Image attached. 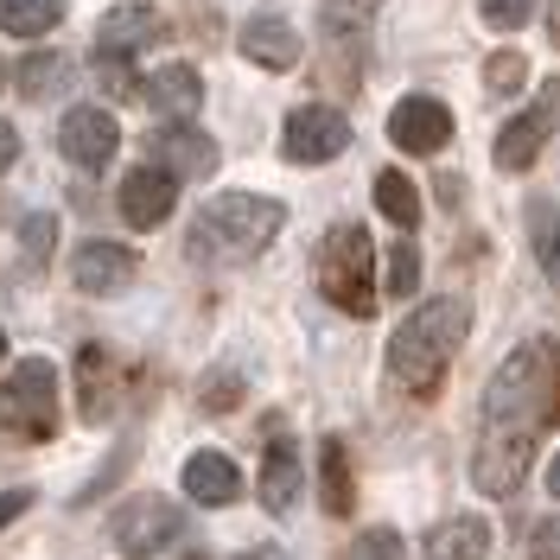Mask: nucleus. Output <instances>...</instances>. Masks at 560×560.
Instances as JSON below:
<instances>
[{
    "instance_id": "f257e3e1",
    "label": "nucleus",
    "mask_w": 560,
    "mask_h": 560,
    "mask_svg": "<svg viewBox=\"0 0 560 560\" xmlns=\"http://www.w3.org/2000/svg\"><path fill=\"white\" fill-rule=\"evenodd\" d=\"M548 427H560V338H535V345L510 350V363L490 376L471 485L485 497H510L528 478Z\"/></svg>"
},
{
    "instance_id": "f03ea898",
    "label": "nucleus",
    "mask_w": 560,
    "mask_h": 560,
    "mask_svg": "<svg viewBox=\"0 0 560 560\" xmlns=\"http://www.w3.org/2000/svg\"><path fill=\"white\" fill-rule=\"evenodd\" d=\"M465 331H471V306L465 300H427L420 313H408L401 331H395V345H388L395 388H408L415 401H433L440 383H446V370H453L458 345H465Z\"/></svg>"
},
{
    "instance_id": "7ed1b4c3",
    "label": "nucleus",
    "mask_w": 560,
    "mask_h": 560,
    "mask_svg": "<svg viewBox=\"0 0 560 560\" xmlns=\"http://www.w3.org/2000/svg\"><path fill=\"white\" fill-rule=\"evenodd\" d=\"M287 210L275 198H255V191H223L217 205H205V217L191 223V255L205 261H248L280 236Z\"/></svg>"
},
{
    "instance_id": "20e7f679",
    "label": "nucleus",
    "mask_w": 560,
    "mask_h": 560,
    "mask_svg": "<svg viewBox=\"0 0 560 560\" xmlns=\"http://www.w3.org/2000/svg\"><path fill=\"white\" fill-rule=\"evenodd\" d=\"M318 293L350 318L376 313V255L363 223H331L318 243Z\"/></svg>"
},
{
    "instance_id": "39448f33",
    "label": "nucleus",
    "mask_w": 560,
    "mask_h": 560,
    "mask_svg": "<svg viewBox=\"0 0 560 560\" xmlns=\"http://www.w3.org/2000/svg\"><path fill=\"white\" fill-rule=\"evenodd\" d=\"M0 427L13 440H51L58 433V370L45 357H26L0 383Z\"/></svg>"
},
{
    "instance_id": "423d86ee",
    "label": "nucleus",
    "mask_w": 560,
    "mask_h": 560,
    "mask_svg": "<svg viewBox=\"0 0 560 560\" xmlns=\"http://www.w3.org/2000/svg\"><path fill=\"white\" fill-rule=\"evenodd\" d=\"M140 370L128 357H115L108 345H83L77 350V401H83V420H115L121 401L135 395Z\"/></svg>"
},
{
    "instance_id": "0eeeda50",
    "label": "nucleus",
    "mask_w": 560,
    "mask_h": 560,
    "mask_svg": "<svg viewBox=\"0 0 560 560\" xmlns=\"http://www.w3.org/2000/svg\"><path fill=\"white\" fill-rule=\"evenodd\" d=\"M178 535H185V516H178L173 497H135V503H121V516H115V548L128 560L160 555V548H173Z\"/></svg>"
},
{
    "instance_id": "6e6552de",
    "label": "nucleus",
    "mask_w": 560,
    "mask_h": 560,
    "mask_svg": "<svg viewBox=\"0 0 560 560\" xmlns=\"http://www.w3.org/2000/svg\"><path fill=\"white\" fill-rule=\"evenodd\" d=\"M345 147H350V121L325 103L293 108L287 128H280V153H287L293 166H325V160H338Z\"/></svg>"
},
{
    "instance_id": "1a4fd4ad",
    "label": "nucleus",
    "mask_w": 560,
    "mask_h": 560,
    "mask_svg": "<svg viewBox=\"0 0 560 560\" xmlns=\"http://www.w3.org/2000/svg\"><path fill=\"white\" fill-rule=\"evenodd\" d=\"M555 121H560V83H548V90H541L516 121H503V128H497V166H503V173H528V166L541 160L548 135H555Z\"/></svg>"
},
{
    "instance_id": "9d476101",
    "label": "nucleus",
    "mask_w": 560,
    "mask_h": 560,
    "mask_svg": "<svg viewBox=\"0 0 560 560\" xmlns=\"http://www.w3.org/2000/svg\"><path fill=\"white\" fill-rule=\"evenodd\" d=\"M58 147H65L70 166H83V173H103L108 160H115V147H121V128H115V115L108 108H70L65 128H58Z\"/></svg>"
},
{
    "instance_id": "9b49d317",
    "label": "nucleus",
    "mask_w": 560,
    "mask_h": 560,
    "mask_svg": "<svg viewBox=\"0 0 560 560\" xmlns=\"http://www.w3.org/2000/svg\"><path fill=\"white\" fill-rule=\"evenodd\" d=\"M388 140L401 153H440L453 140V108L433 103V96H408V103H395V115H388Z\"/></svg>"
},
{
    "instance_id": "f8f14e48",
    "label": "nucleus",
    "mask_w": 560,
    "mask_h": 560,
    "mask_svg": "<svg viewBox=\"0 0 560 560\" xmlns=\"http://www.w3.org/2000/svg\"><path fill=\"white\" fill-rule=\"evenodd\" d=\"M178 205V178L166 166H135V173L121 178V217L135 223V230H160Z\"/></svg>"
},
{
    "instance_id": "ddd939ff",
    "label": "nucleus",
    "mask_w": 560,
    "mask_h": 560,
    "mask_svg": "<svg viewBox=\"0 0 560 560\" xmlns=\"http://www.w3.org/2000/svg\"><path fill=\"white\" fill-rule=\"evenodd\" d=\"M166 33H173V26H166V13H160V7L128 0V7H108V13H103V26H96L103 45H96V51H128V58H135V51H147V45H160Z\"/></svg>"
},
{
    "instance_id": "4468645a",
    "label": "nucleus",
    "mask_w": 560,
    "mask_h": 560,
    "mask_svg": "<svg viewBox=\"0 0 560 560\" xmlns=\"http://www.w3.org/2000/svg\"><path fill=\"white\" fill-rule=\"evenodd\" d=\"M70 275H77L83 293H121L140 275V255L128 243H83L77 261H70Z\"/></svg>"
},
{
    "instance_id": "2eb2a0df",
    "label": "nucleus",
    "mask_w": 560,
    "mask_h": 560,
    "mask_svg": "<svg viewBox=\"0 0 560 560\" xmlns=\"http://www.w3.org/2000/svg\"><path fill=\"white\" fill-rule=\"evenodd\" d=\"M243 58H255L261 70H293L300 65V38H293V20L261 7L243 20Z\"/></svg>"
},
{
    "instance_id": "dca6fc26",
    "label": "nucleus",
    "mask_w": 560,
    "mask_h": 560,
    "mask_svg": "<svg viewBox=\"0 0 560 560\" xmlns=\"http://www.w3.org/2000/svg\"><path fill=\"white\" fill-rule=\"evenodd\" d=\"M153 160H160L173 178H210L217 173V140L198 135L191 121H173V128L153 135Z\"/></svg>"
},
{
    "instance_id": "f3484780",
    "label": "nucleus",
    "mask_w": 560,
    "mask_h": 560,
    "mask_svg": "<svg viewBox=\"0 0 560 560\" xmlns=\"http://www.w3.org/2000/svg\"><path fill=\"white\" fill-rule=\"evenodd\" d=\"M185 497H191V503H210V510H217V503H236V497H243V471L223 453H191L185 458Z\"/></svg>"
},
{
    "instance_id": "a211bd4d",
    "label": "nucleus",
    "mask_w": 560,
    "mask_h": 560,
    "mask_svg": "<svg viewBox=\"0 0 560 560\" xmlns=\"http://www.w3.org/2000/svg\"><path fill=\"white\" fill-rule=\"evenodd\" d=\"M147 103L160 108V115H173V121H191L198 103H205V83H198L191 65H166V70L147 77Z\"/></svg>"
},
{
    "instance_id": "6ab92c4d",
    "label": "nucleus",
    "mask_w": 560,
    "mask_h": 560,
    "mask_svg": "<svg viewBox=\"0 0 560 560\" xmlns=\"http://www.w3.org/2000/svg\"><path fill=\"white\" fill-rule=\"evenodd\" d=\"M490 555V523L485 516H446L427 535V560H485Z\"/></svg>"
},
{
    "instance_id": "aec40b11",
    "label": "nucleus",
    "mask_w": 560,
    "mask_h": 560,
    "mask_svg": "<svg viewBox=\"0 0 560 560\" xmlns=\"http://www.w3.org/2000/svg\"><path fill=\"white\" fill-rule=\"evenodd\" d=\"M293 497H300V453H293V440H268V458H261V503L287 516L293 510Z\"/></svg>"
},
{
    "instance_id": "412c9836",
    "label": "nucleus",
    "mask_w": 560,
    "mask_h": 560,
    "mask_svg": "<svg viewBox=\"0 0 560 560\" xmlns=\"http://www.w3.org/2000/svg\"><path fill=\"white\" fill-rule=\"evenodd\" d=\"M350 458H345V440H325L318 446V503L325 516H350Z\"/></svg>"
},
{
    "instance_id": "4be33fe9",
    "label": "nucleus",
    "mask_w": 560,
    "mask_h": 560,
    "mask_svg": "<svg viewBox=\"0 0 560 560\" xmlns=\"http://www.w3.org/2000/svg\"><path fill=\"white\" fill-rule=\"evenodd\" d=\"M65 20V0H0V33L7 38H45Z\"/></svg>"
},
{
    "instance_id": "5701e85b",
    "label": "nucleus",
    "mask_w": 560,
    "mask_h": 560,
    "mask_svg": "<svg viewBox=\"0 0 560 560\" xmlns=\"http://www.w3.org/2000/svg\"><path fill=\"white\" fill-rule=\"evenodd\" d=\"M70 58L65 51H38V58H26V65H20V96H33V103H45V96H58V90H65L70 83Z\"/></svg>"
},
{
    "instance_id": "b1692460",
    "label": "nucleus",
    "mask_w": 560,
    "mask_h": 560,
    "mask_svg": "<svg viewBox=\"0 0 560 560\" xmlns=\"http://www.w3.org/2000/svg\"><path fill=\"white\" fill-rule=\"evenodd\" d=\"M376 210H383L395 230H415V223H420V191H415V178L376 173Z\"/></svg>"
},
{
    "instance_id": "393cba45",
    "label": "nucleus",
    "mask_w": 560,
    "mask_h": 560,
    "mask_svg": "<svg viewBox=\"0 0 560 560\" xmlns=\"http://www.w3.org/2000/svg\"><path fill=\"white\" fill-rule=\"evenodd\" d=\"M90 77L103 83L115 103H135V96H147V83H140V70L128 65V51H96V58H90Z\"/></svg>"
},
{
    "instance_id": "a878e982",
    "label": "nucleus",
    "mask_w": 560,
    "mask_h": 560,
    "mask_svg": "<svg viewBox=\"0 0 560 560\" xmlns=\"http://www.w3.org/2000/svg\"><path fill=\"white\" fill-rule=\"evenodd\" d=\"M528 230H535V255H541L548 280H560V217L548 205H528Z\"/></svg>"
},
{
    "instance_id": "bb28decb",
    "label": "nucleus",
    "mask_w": 560,
    "mask_h": 560,
    "mask_svg": "<svg viewBox=\"0 0 560 560\" xmlns=\"http://www.w3.org/2000/svg\"><path fill=\"white\" fill-rule=\"evenodd\" d=\"M376 7H383V0H325V33L331 38L363 33V26L376 20Z\"/></svg>"
},
{
    "instance_id": "cd10ccee",
    "label": "nucleus",
    "mask_w": 560,
    "mask_h": 560,
    "mask_svg": "<svg viewBox=\"0 0 560 560\" xmlns=\"http://www.w3.org/2000/svg\"><path fill=\"white\" fill-rule=\"evenodd\" d=\"M523 77H528V65L516 58V51H497V58L485 65V90H490V96H516V90H523Z\"/></svg>"
},
{
    "instance_id": "c85d7f7f",
    "label": "nucleus",
    "mask_w": 560,
    "mask_h": 560,
    "mask_svg": "<svg viewBox=\"0 0 560 560\" xmlns=\"http://www.w3.org/2000/svg\"><path fill=\"white\" fill-rule=\"evenodd\" d=\"M415 287H420V255H415V243H395L388 248V293L408 300Z\"/></svg>"
},
{
    "instance_id": "c756f323",
    "label": "nucleus",
    "mask_w": 560,
    "mask_h": 560,
    "mask_svg": "<svg viewBox=\"0 0 560 560\" xmlns=\"http://www.w3.org/2000/svg\"><path fill=\"white\" fill-rule=\"evenodd\" d=\"M345 560H401V535L395 528H363Z\"/></svg>"
},
{
    "instance_id": "7c9ffc66",
    "label": "nucleus",
    "mask_w": 560,
    "mask_h": 560,
    "mask_svg": "<svg viewBox=\"0 0 560 560\" xmlns=\"http://www.w3.org/2000/svg\"><path fill=\"white\" fill-rule=\"evenodd\" d=\"M478 13H485V26H497V33H516V26H528L535 0H478Z\"/></svg>"
},
{
    "instance_id": "2f4dec72",
    "label": "nucleus",
    "mask_w": 560,
    "mask_h": 560,
    "mask_svg": "<svg viewBox=\"0 0 560 560\" xmlns=\"http://www.w3.org/2000/svg\"><path fill=\"white\" fill-rule=\"evenodd\" d=\"M51 236H58V223H51V217H26V223H20V243H26V255H33V261H45V255H51Z\"/></svg>"
},
{
    "instance_id": "473e14b6",
    "label": "nucleus",
    "mask_w": 560,
    "mask_h": 560,
    "mask_svg": "<svg viewBox=\"0 0 560 560\" xmlns=\"http://www.w3.org/2000/svg\"><path fill=\"white\" fill-rule=\"evenodd\" d=\"M528 560H560V516H548V523L528 535Z\"/></svg>"
},
{
    "instance_id": "72a5a7b5",
    "label": "nucleus",
    "mask_w": 560,
    "mask_h": 560,
    "mask_svg": "<svg viewBox=\"0 0 560 560\" xmlns=\"http://www.w3.org/2000/svg\"><path fill=\"white\" fill-rule=\"evenodd\" d=\"M236 395H243V383H236V376L223 370V376H210V383H205V408H210V415H223V408H230Z\"/></svg>"
},
{
    "instance_id": "f704fd0d",
    "label": "nucleus",
    "mask_w": 560,
    "mask_h": 560,
    "mask_svg": "<svg viewBox=\"0 0 560 560\" xmlns=\"http://www.w3.org/2000/svg\"><path fill=\"white\" fill-rule=\"evenodd\" d=\"M26 510H33V490H7L0 497V528L13 523V516H26Z\"/></svg>"
},
{
    "instance_id": "c9c22d12",
    "label": "nucleus",
    "mask_w": 560,
    "mask_h": 560,
    "mask_svg": "<svg viewBox=\"0 0 560 560\" xmlns=\"http://www.w3.org/2000/svg\"><path fill=\"white\" fill-rule=\"evenodd\" d=\"M13 153H20V135H13V121H0V173L13 166Z\"/></svg>"
},
{
    "instance_id": "e433bc0d",
    "label": "nucleus",
    "mask_w": 560,
    "mask_h": 560,
    "mask_svg": "<svg viewBox=\"0 0 560 560\" xmlns=\"http://www.w3.org/2000/svg\"><path fill=\"white\" fill-rule=\"evenodd\" d=\"M548 33L560 38V0H548Z\"/></svg>"
},
{
    "instance_id": "4c0bfd02",
    "label": "nucleus",
    "mask_w": 560,
    "mask_h": 560,
    "mask_svg": "<svg viewBox=\"0 0 560 560\" xmlns=\"http://www.w3.org/2000/svg\"><path fill=\"white\" fill-rule=\"evenodd\" d=\"M548 490L560 497V458H548Z\"/></svg>"
},
{
    "instance_id": "58836bf2",
    "label": "nucleus",
    "mask_w": 560,
    "mask_h": 560,
    "mask_svg": "<svg viewBox=\"0 0 560 560\" xmlns=\"http://www.w3.org/2000/svg\"><path fill=\"white\" fill-rule=\"evenodd\" d=\"M0 363H7V331H0Z\"/></svg>"
},
{
    "instance_id": "ea45409f",
    "label": "nucleus",
    "mask_w": 560,
    "mask_h": 560,
    "mask_svg": "<svg viewBox=\"0 0 560 560\" xmlns=\"http://www.w3.org/2000/svg\"><path fill=\"white\" fill-rule=\"evenodd\" d=\"M0 83H7V65H0Z\"/></svg>"
}]
</instances>
